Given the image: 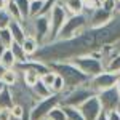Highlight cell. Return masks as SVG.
<instances>
[{
    "label": "cell",
    "instance_id": "1",
    "mask_svg": "<svg viewBox=\"0 0 120 120\" xmlns=\"http://www.w3.org/2000/svg\"><path fill=\"white\" fill-rule=\"evenodd\" d=\"M50 69L55 71L58 75L63 77V80L66 83V90H71V88H75L79 85H85V83L90 80V77L83 74L82 71L71 61H58V63H51ZM64 90V91H66Z\"/></svg>",
    "mask_w": 120,
    "mask_h": 120
},
{
    "label": "cell",
    "instance_id": "2",
    "mask_svg": "<svg viewBox=\"0 0 120 120\" xmlns=\"http://www.w3.org/2000/svg\"><path fill=\"white\" fill-rule=\"evenodd\" d=\"M24 30L27 35L37 38L40 45L46 43L48 40V34H50V18L46 15H37V16H29V18L21 21Z\"/></svg>",
    "mask_w": 120,
    "mask_h": 120
},
{
    "label": "cell",
    "instance_id": "3",
    "mask_svg": "<svg viewBox=\"0 0 120 120\" xmlns=\"http://www.w3.org/2000/svg\"><path fill=\"white\" fill-rule=\"evenodd\" d=\"M88 27V13H80V15H69L66 19L63 29L59 30L56 38H71L79 34H82Z\"/></svg>",
    "mask_w": 120,
    "mask_h": 120
},
{
    "label": "cell",
    "instance_id": "4",
    "mask_svg": "<svg viewBox=\"0 0 120 120\" xmlns=\"http://www.w3.org/2000/svg\"><path fill=\"white\" fill-rule=\"evenodd\" d=\"M96 94L91 88L88 86V82L85 85H79L75 88L66 90L61 93V106H72V107H79L82 102H85L90 96Z\"/></svg>",
    "mask_w": 120,
    "mask_h": 120
},
{
    "label": "cell",
    "instance_id": "5",
    "mask_svg": "<svg viewBox=\"0 0 120 120\" xmlns=\"http://www.w3.org/2000/svg\"><path fill=\"white\" fill-rule=\"evenodd\" d=\"M71 63H74L86 77H93V75H96V74H99V72L104 71L102 61L99 58H96L94 55H91V53L75 56L74 59H71Z\"/></svg>",
    "mask_w": 120,
    "mask_h": 120
},
{
    "label": "cell",
    "instance_id": "6",
    "mask_svg": "<svg viewBox=\"0 0 120 120\" xmlns=\"http://www.w3.org/2000/svg\"><path fill=\"white\" fill-rule=\"evenodd\" d=\"M67 16H69L67 11L64 10V7H63L59 2L51 8L50 15H48V18H50V34H48V40H46V43L56 40L58 34H59V30H61L63 26H64Z\"/></svg>",
    "mask_w": 120,
    "mask_h": 120
},
{
    "label": "cell",
    "instance_id": "7",
    "mask_svg": "<svg viewBox=\"0 0 120 120\" xmlns=\"http://www.w3.org/2000/svg\"><path fill=\"white\" fill-rule=\"evenodd\" d=\"M119 79H120L119 72H109V71L104 69L102 72L90 77L88 86H90L94 93H99V91H102V90H107V88L115 86V83H117Z\"/></svg>",
    "mask_w": 120,
    "mask_h": 120
},
{
    "label": "cell",
    "instance_id": "8",
    "mask_svg": "<svg viewBox=\"0 0 120 120\" xmlns=\"http://www.w3.org/2000/svg\"><path fill=\"white\" fill-rule=\"evenodd\" d=\"M59 102H61V94H56V93H51L48 98L37 101V104L30 109V120H45L50 111L56 107Z\"/></svg>",
    "mask_w": 120,
    "mask_h": 120
},
{
    "label": "cell",
    "instance_id": "9",
    "mask_svg": "<svg viewBox=\"0 0 120 120\" xmlns=\"http://www.w3.org/2000/svg\"><path fill=\"white\" fill-rule=\"evenodd\" d=\"M96 96H98V99L101 102V107L104 112L119 111L120 109V96L117 93V90H115V86L96 93Z\"/></svg>",
    "mask_w": 120,
    "mask_h": 120
},
{
    "label": "cell",
    "instance_id": "10",
    "mask_svg": "<svg viewBox=\"0 0 120 120\" xmlns=\"http://www.w3.org/2000/svg\"><path fill=\"white\" fill-rule=\"evenodd\" d=\"M79 111L82 112V115H83L85 120H98V117L104 112L102 107H101V102H99V99H98L96 94L90 96L85 102H82V104L79 106Z\"/></svg>",
    "mask_w": 120,
    "mask_h": 120
},
{
    "label": "cell",
    "instance_id": "11",
    "mask_svg": "<svg viewBox=\"0 0 120 120\" xmlns=\"http://www.w3.org/2000/svg\"><path fill=\"white\" fill-rule=\"evenodd\" d=\"M112 16H114L112 11H107L101 7L91 10V11H88V27H101L111 21Z\"/></svg>",
    "mask_w": 120,
    "mask_h": 120
},
{
    "label": "cell",
    "instance_id": "12",
    "mask_svg": "<svg viewBox=\"0 0 120 120\" xmlns=\"http://www.w3.org/2000/svg\"><path fill=\"white\" fill-rule=\"evenodd\" d=\"M8 29L11 30V35H13V42H18V43H22V40L27 37L26 30H24V26L21 21H16V19H11L8 24Z\"/></svg>",
    "mask_w": 120,
    "mask_h": 120
},
{
    "label": "cell",
    "instance_id": "13",
    "mask_svg": "<svg viewBox=\"0 0 120 120\" xmlns=\"http://www.w3.org/2000/svg\"><path fill=\"white\" fill-rule=\"evenodd\" d=\"M58 2L64 7L67 15H80V13H85L83 0H58Z\"/></svg>",
    "mask_w": 120,
    "mask_h": 120
},
{
    "label": "cell",
    "instance_id": "14",
    "mask_svg": "<svg viewBox=\"0 0 120 120\" xmlns=\"http://www.w3.org/2000/svg\"><path fill=\"white\" fill-rule=\"evenodd\" d=\"M22 48H24V51H26V55L30 58V56H34L35 53L38 51V48H40V43L37 42V38L35 37H32V35H27V37L22 40Z\"/></svg>",
    "mask_w": 120,
    "mask_h": 120
},
{
    "label": "cell",
    "instance_id": "15",
    "mask_svg": "<svg viewBox=\"0 0 120 120\" xmlns=\"http://www.w3.org/2000/svg\"><path fill=\"white\" fill-rule=\"evenodd\" d=\"M30 88H32V91H34V94L37 96L38 99H43V98H48V96L51 94V88H50V86H46V85H45L43 82H42L40 79H38V82H37V83H34V85H32Z\"/></svg>",
    "mask_w": 120,
    "mask_h": 120
},
{
    "label": "cell",
    "instance_id": "16",
    "mask_svg": "<svg viewBox=\"0 0 120 120\" xmlns=\"http://www.w3.org/2000/svg\"><path fill=\"white\" fill-rule=\"evenodd\" d=\"M16 58L13 55V51L10 50V48H5V51H3V55L0 58V64L3 66L5 69H15V66H16Z\"/></svg>",
    "mask_w": 120,
    "mask_h": 120
},
{
    "label": "cell",
    "instance_id": "17",
    "mask_svg": "<svg viewBox=\"0 0 120 120\" xmlns=\"http://www.w3.org/2000/svg\"><path fill=\"white\" fill-rule=\"evenodd\" d=\"M13 96H11V91H10V88H3L2 91H0V109H7L10 111L11 107H13Z\"/></svg>",
    "mask_w": 120,
    "mask_h": 120
},
{
    "label": "cell",
    "instance_id": "18",
    "mask_svg": "<svg viewBox=\"0 0 120 120\" xmlns=\"http://www.w3.org/2000/svg\"><path fill=\"white\" fill-rule=\"evenodd\" d=\"M8 48L13 51V55H15V58H16V61H18V63H24V61H27V59H29V56L26 55V51H24V48H22L21 43L13 42Z\"/></svg>",
    "mask_w": 120,
    "mask_h": 120
},
{
    "label": "cell",
    "instance_id": "19",
    "mask_svg": "<svg viewBox=\"0 0 120 120\" xmlns=\"http://www.w3.org/2000/svg\"><path fill=\"white\" fill-rule=\"evenodd\" d=\"M18 79H19V72L16 69H7L3 72V75H2V82L5 83L7 86H11L13 83H16Z\"/></svg>",
    "mask_w": 120,
    "mask_h": 120
},
{
    "label": "cell",
    "instance_id": "20",
    "mask_svg": "<svg viewBox=\"0 0 120 120\" xmlns=\"http://www.w3.org/2000/svg\"><path fill=\"white\" fill-rule=\"evenodd\" d=\"M5 10H7V13L10 15V18H11V19L22 21L21 11H19V8H18V5H16V2H15V0H8V2H7V7H5Z\"/></svg>",
    "mask_w": 120,
    "mask_h": 120
},
{
    "label": "cell",
    "instance_id": "21",
    "mask_svg": "<svg viewBox=\"0 0 120 120\" xmlns=\"http://www.w3.org/2000/svg\"><path fill=\"white\" fill-rule=\"evenodd\" d=\"M19 75H21V79L26 82V85H29V86H32L34 83H37L38 79H40V75H38L37 72H34V71H21Z\"/></svg>",
    "mask_w": 120,
    "mask_h": 120
},
{
    "label": "cell",
    "instance_id": "22",
    "mask_svg": "<svg viewBox=\"0 0 120 120\" xmlns=\"http://www.w3.org/2000/svg\"><path fill=\"white\" fill-rule=\"evenodd\" d=\"M46 120H67L63 106H61V104H58L56 107H53V109L50 111V114L46 115Z\"/></svg>",
    "mask_w": 120,
    "mask_h": 120
},
{
    "label": "cell",
    "instance_id": "23",
    "mask_svg": "<svg viewBox=\"0 0 120 120\" xmlns=\"http://www.w3.org/2000/svg\"><path fill=\"white\" fill-rule=\"evenodd\" d=\"M63 109L66 112L67 120H85L82 115V112L79 111V107H72V106H63Z\"/></svg>",
    "mask_w": 120,
    "mask_h": 120
},
{
    "label": "cell",
    "instance_id": "24",
    "mask_svg": "<svg viewBox=\"0 0 120 120\" xmlns=\"http://www.w3.org/2000/svg\"><path fill=\"white\" fill-rule=\"evenodd\" d=\"M106 71H109V72H119L120 74V53L109 58V61L106 63Z\"/></svg>",
    "mask_w": 120,
    "mask_h": 120
},
{
    "label": "cell",
    "instance_id": "25",
    "mask_svg": "<svg viewBox=\"0 0 120 120\" xmlns=\"http://www.w3.org/2000/svg\"><path fill=\"white\" fill-rule=\"evenodd\" d=\"M11 43H13V35H11V30L8 29V26L7 27H0V45L8 48Z\"/></svg>",
    "mask_w": 120,
    "mask_h": 120
},
{
    "label": "cell",
    "instance_id": "26",
    "mask_svg": "<svg viewBox=\"0 0 120 120\" xmlns=\"http://www.w3.org/2000/svg\"><path fill=\"white\" fill-rule=\"evenodd\" d=\"M50 88H51V93H56V94H61V93H63V91L66 90V83H64V80H63V77L56 74L55 80H53V85H51Z\"/></svg>",
    "mask_w": 120,
    "mask_h": 120
},
{
    "label": "cell",
    "instance_id": "27",
    "mask_svg": "<svg viewBox=\"0 0 120 120\" xmlns=\"http://www.w3.org/2000/svg\"><path fill=\"white\" fill-rule=\"evenodd\" d=\"M43 3H45V0H30L29 16H37V15H40V11L43 8Z\"/></svg>",
    "mask_w": 120,
    "mask_h": 120
},
{
    "label": "cell",
    "instance_id": "28",
    "mask_svg": "<svg viewBox=\"0 0 120 120\" xmlns=\"http://www.w3.org/2000/svg\"><path fill=\"white\" fill-rule=\"evenodd\" d=\"M16 5H18L19 11H21V16L22 19L29 18V5H30V0H15Z\"/></svg>",
    "mask_w": 120,
    "mask_h": 120
},
{
    "label": "cell",
    "instance_id": "29",
    "mask_svg": "<svg viewBox=\"0 0 120 120\" xmlns=\"http://www.w3.org/2000/svg\"><path fill=\"white\" fill-rule=\"evenodd\" d=\"M55 77H56L55 71H48V72H45L43 75H40V80L45 83L46 86H51V85H53V80H55Z\"/></svg>",
    "mask_w": 120,
    "mask_h": 120
},
{
    "label": "cell",
    "instance_id": "30",
    "mask_svg": "<svg viewBox=\"0 0 120 120\" xmlns=\"http://www.w3.org/2000/svg\"><path fill=\"white\" fill-rule=\"evenodd\" d=\"M83 5H85V13H88V11H91L94 8H99L101 0H83Z\"/></svg>",
    "mask_w": 120,
    "mask_h": 120
},
{
    "label": "cell",
    "instance_id": "31",
    "mask_svg": "<svg viewBox=\"0 0 120 120\" xmlns=\"http://www.w3.org/2000/svg\"><path fill=\"white\" fill-rule=\"evenodd\" d=\"M10 21H11V18L7 13V10H0V27H7L10 24Z\"/></svg>",
    "mask_w": 120,
    "mask_h": 120
},
{
    "label": "cell",
    "instance_id": "32",
    "mask_svg": "<svg viewBox=\"0 0 120 120\" xmlns=\"http://www.w3.org/2000/svg\"><path fill=\"white\" fill-rule=\"evenodd\" d=\"M10 114L15 115V117H21V119H22V115H24V107L19 106V104H13V107L10 109Z\"/></svg>",
    "mask_w": 120,
    "mask_h": 120
},
{
    "label": "cell",
    "instance_id": "33",
    "mask_svg": "<svg viewBox=\"0 0 120 120\" xmlns=\"http://www.w3.org/2000/svg\"><path fill=\"white\" fill-rule=\"evenodd\" d=\"M106 119H107V120H120V111L106 112Z\"/></svg>",
    "mask_w": 120,
    "mask_h": 120
},
{
    "label": "cell",
    "instance_id": "34",
    "mask_svg": "<svg viewBox=\"0 0 120 120\" xmlns=\"http://www.w3.org/2000/svg\"><path fill=\"white\" fill-rule=\"evenodd\" d=\"M10 111L7 109H0V120H10Z\"/></svg>",
    "mask_w": 120,
    "mask_h": 120
},
{
    "label": "cell",
    "instance_id": "35",
    "mask_svg": "<svg viewBox=\"0 0 120 120\" xmlns=\"http://www.w3.org/2000/svg\"><path fill=\"white\" fill-rule=\"evenodd\" d=\"M7 2H8V0H0V10H5V7H7Z\"/></svg>",
    "mask_w": 120,
    "mask_h": 120
},
{
    "label": "cell",
    "instance_id": "36",
    "mask_svg": "<svg viewBox=\"0 0 120 120\" xmlns=\"http://www.w3.org/2000/svg\"><path fill=\"white\" fill-rule=\"evenodd\" d=\"M115 90H117V93H119V96H120V79L117 80V83H115Z\"/></svg>",
    "mask_w": 120,
    "mask_h": 120
},
{
    "label": "cell",
    "instance_id": "37",
    "mask_svg": "<svg viewBox=\"0 0 120 120\" xmlns=\"http://www.w3.org/2000/svg\"><path fill=\"white\" fill-rule=\"evenodd\" d=\"M98 120H107V119H106V112H102L101 115L98 117Z\"/></svg>",
    "mask_w": 120,
    "mask_h": 120
},
{
    "label": "cell",
    "instance_id": "38",
    "mask_svg": "<svg viewBox=\"0 0 120 120\" xmlns=\"http://www.w3.org/2000/svg\"><path fill=\"white\" fill-rule=\"evenodd\" d=\"M5 71H7V69H5L3 66L0 64V79H2V75H3V72H5Z\"/></svg>",
    "mask_w": 120,
    "mask_h": 120
},
{
    "label": "cell",
    "instance_id": "39",
    "mask_svg": "<svg viewBox=\"0 0 120 120\" xmlns=\"http://www.w3.org/2000/svg\"><path fill=\"white\" fill-rule=\"evenodd\" d=\"M3 88H7V85H5V83H3V82H2V79H0V91H2Z\"/></svg>",
    "mask_w": 120,
    "mask_h": 120
},
{
    "label": "cell",
    "instance_id": "40",
    "mask_svg": "<svg viewBox=\"0 0 120 120\" xmlns=\"http://www.w3.org/2000/svg\"><path fill=\"white\" fill-rule=\"evenodd\" d=\"M5 48H7V46L0 45V58H2V55H3V51H5Z\"/></svg>",
    "mask_w": 120,
    "mask_h": 120
},
{
    "label": "cell",
    "instance_id": "41",
    "mask_svg": "<svg viewBox=\"0 0 120 120\" xmlns=\"http://www.w3.org/2000/svg\"><path fill=\"white\" fill-rule=\"evenodd\" d=\"M10 120H22L21 117H15V115H10Z\"/></svg>",
    "mask_w": 120,
    "mask_h": 120
},
{
    "label": "cell",
    "instance_id": "42",
    "mask_svg": "<svg viewBox=\"0 0 120 120\" xmlns=\"http://www.w3.org/2000/svg\"><path fill=\"white\" fill-rule=\"evenodd\" d=\"M117 3H119V5H120V0H117Z\"/></svg>",
    "mask_w": 120,
    "mask_h": 120
},
{
    "label": "cell",
    "instance_id": "43",
    "mask_svg": "<svg viewBox=\"0 0 120 120\" xmlns=\"http://www.w3.org/2000/svg\"><path fill=\"white\" fill-rule=\"evenodd\" d=\"M119 111H120V109H119Z\"/></svg>",
    "mask_w": 120,
    "mask_h": 120
},
{
    "label": "cell",
    "instance_id": "44",
    "mask_svg": "<svg viewBox=\"0 0 120 120\" xmlns=\"http://www.w3.org/2000/svg\"><path fill=\"white\" fill-rule=\"evenodd\" d=\"M45 120H46V119H45Z\"/></svg>",
    "mask_w": 120,
    "mask_h": 120
}]
</instances>
